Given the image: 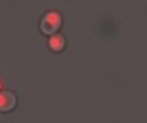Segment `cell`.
<instances>
[{"instance_id": "obj_1", "label": "cell", "mask_w": 147, "mask_h": 123, "mask_svg": "<svg viewBox=\"0 0 147 123\" xmlns=\"http://www.w3.org/2000/svg\"><path fill=\"white\" fill-rule=\"evenodd\" d=\"M60 25H61L60 15L55 11H50L47 15L43 16L42 21H40V30L45 35H53L58 31Z\"/></svg>"}, {"instance_id": "obj_2", "label": "cell", "mask_w": 147, "mask_h": 123, "mask_svg": "<svg viewBox=\"0 0 147 123\" xmlns=\"http://www.w3.org/2000/svg\"><path fill=\"white\" fill-rule=\"evenodd\" d=\"M16 106V96L10 91L0 92V112H9Z\"/></svg>"}, {"instance_id": "obj_3", "label": "cell", "mask_w": 147, "mask_h": 123, "mask_svg": "<svg viewBox=\"0 0 147 123\" xmlns=\"http://www.w3.org/2000/svg\"><path fill=\"white\" fill-rule=\"evenodd\" d=\"M49 46L53 51L59 52V51H61L64 48V46H65V39H64L60 35H54L49 39Z\"/></svg>"}, {"instance_id": "obj_4", "label": "cell", "mask_w": 147, "mask_h": 123, "mask_svg": "<svg viewBox=\"0 0 147 123\" xmlns=\"http://www.w3.org/2000/svg\"><path fill=\"white\" fill-rule=\"evenodd\" d=\"M0 88H1V84H0Z\"/></svg>"}]
</instances>
